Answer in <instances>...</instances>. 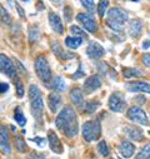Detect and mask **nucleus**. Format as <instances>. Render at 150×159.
Returning a JSON list of instances; mask_svg holds the SVG:
<instances>
[{
	"mask_svg": "<svg viewBox=\"0 0 150 159\" xmlns=\"http://www.w3.org/2000/svg\"><path fill=\"white\" fill-rule=\"evenodd\" d=\"M55 124H56V128L69 138H73L78 134L79 128H78L77 114H75L74 109L69 105L61 109V111L59 113L55 120Z\"/></svg>",
	"mask_w": 150,
	"mask_h": 159,
	"instance_id": "obj_1",
	"label": "nucleus"
},
{
	"mask_svg": "<svg viewBox=\"0 0 150 159\" xmlns=\"http://www.w3.org/2000/svg\"><path fill=\"white\" fill-rule=\"evenodd\" d=\"M29 98L31 104V111L35 116L38 123L43 122V114H44V102L42 98V93L36 85H30L29 88Z\"/></svg>",
	"mask_w": 150,
	"mask_h": 159,
	"instance_id": "obj_2",
	"label": "nucleus"
},
{
	"mask_svg": "<svg viewBox=\"0 0 150 159\" xmlns=\"http://www.w3.org/2000/svg\"><path fill=\"white\" fill-rule=\"evenodd\" d=\"M128 20V14L119 9V8H111L108 11V19H106V24L118 33H121L123 30V25L126 23Z\"/></svg>",
	"mask_w": 150,
	"mask_h": 159,
	"instance_id": "obj_3",
	"label": "nucleus"
},
{
	"mask_svg": "<svg viewBox=\"0 0 150 159\" xmlns=\"http://www.w3.org/2000/svg\"><path fill=\"white\" fill-rule=\"evenodd\" d=\"M83 137L86 142L98 140L101 134V127L99 120H89L83 124Z\"/></svg>",
	"mask_w": 150,
	"mask_h": 159,
	"instance_id": "obj_4",
	"label": "nucleus"
},
{
	"mask_svg": "<svg viewBox=\"0 0 150 159\" xmlns=\"http://www.w3.org/2000/svg\"><path fill=\"white\" fill-rule=\"evenodd\" d=\"M35 71L44 83H49L51 80V70L45 57H39L35 60Z\"/></svg>",
	"mask_w": 150,
	"mask_h": 159,
	"instance_id": "obj_5",
	"label": "nucleus"
},
{
	"mask_svg": "<svg viewBox=\"0 0 150 159\" xmlns=\"http://www.w3.org/2000/svg\"><path fill=\"white\" fill-rule=\"evenodd\" d=\"M128 118L130 119V120H133L135 123H139L141 125H148L149 124V119H148L145 111L143 109H140L139 107H131L128 110Z\"/></svg>",
	"mask_w": 150,
	"mask_h": 159,
	"instance_id": "obj_6",
	"label": "nucleus"
},
{
	"mask_svg": "<svg viewBox=\"0 0 150 159\" xmlns=\"http://www.w3.org/2000/svg\"><path fill=\"white\" fill-rule=\"evenodd\" d=\"M77 20L84 26V29L89 33H95L96 31V21L95 19L90 15V14H86V13H79L77 15Z\"/></svg>",
	"mask_w": 150,
	"mask_h": 159,
	"instance_id": "obj_7",
	"label": "nucleus"
},
{
	"mask_svg": "<svg viewBox=\"0 0 150 159\" xmlns=\"http://www.w3.org/2000/svg\"><path fill=\"white\" fill-rule=\"evenodd\" d=\"M0 73H4L10 78L16 75V68L5 54H0Z\"/></svg>",
	"mask_w": 150,
	"mask_h": 159,
	"instance_id": "obj_8",
	"label": "nucleus"
},
{
	"mask_svg": "<svg viewBox=\"0 0 150 159\" xmlns=\"http://www.w3.org/2000/svg\"><path fill=\"white\" fill-rule=\"evenodd\" d=\"M126 102L123 99V97L119 93H114L111 94L109 98V108L113 111H117V113H121L125 109Z\"/></svg>",
	"mask_w": 150,
	"mask_h": 159,
	"instance_id": "obj_9",
	"label": "nucleus"
},
{
	"mask_svg": "<svg viewBox=\"0 0 150 159\" xmlns=\"http://www.w3.org/2000/svg\"><path fill=\"white\" fill-rule=\"evenodd\" d=\"M100 85H101L100 76L99 75H91L84 82V90H85L86 94H90V93L95 92L96 89H99Z\"/></svg>",
	"mask_w": 150,
	"mask_h": 159,
	"instance_id": "obj_10",
	"label": "nucleus"
},
{
	"mask_svg": "<svg viewBox=\"0 0 150 159\" xmlns=\"http://www.w3.org/2000/svg\"><path fill=\"white\" fill-rule=\"evenodd\" d=\"M105 50L104 48L96 43V42H91L89 45H88V49H86V54L91 58V59H98V58H101L104 55Z\"/></svg>",
	"mask_w": 150,
	"mask_h": 159,
	"instance_id": "obj_11",
	"label": "nucleus"
},
{
	"mask_svg": "<svg viewBox=\"0 0 150 159\" xmlns=\"http://www.w3.org/2000/svg\"><path fill=\"white\" fill-rule=\"evenodd\" d=\"M125 87L129 92H140V93L150 94V84L145 82H130V83H126Z\"/></svg>",
	"mask_w": 150,
	"mask_h": 159,
	"instance_id": "obj_12",
	"label": "nucleus"
},
{
	"mask_svg": "<svg viewBox=\"0 0 150 159\" xmlns=\"http://www.w3.org/2000/svg\"><path fill=\"white\" fill-rule=\"evenodd\" d=\"M48 139H49V144H50L51 150L56 154H61L63 153V145L60 143V139L58 138V135L53 130L48 132Z\"/></svg>",
	"mask_w": 150,
	"mask_h": 159,
	"instance_id": "obj_13",
	"label": "nucleus"
},
{
	"mask_svg": "<svg viewBox=\"0 0 150 159\" xmlns=\"http://www.w3.org/2000/svg\"><path fill=\"white\" fill-rule=\"evenodd\" d=\"M119 152L123 155V158H130V157H133V154L135 152V147L133 143H130L128 140H123L119 144Z\"/></svg>",
	"mask_w": 150,
	"mask_h": 159,
	"instance_id": "obj_14",
	"label": "nucleus"
},
{
	"mask_svg": "<svg viewBox=\"0 0 150 159\" xmlns=\"http://www.w3.org/2000/svg\"><path fill=\"white\" fill-rule=\"evenodd\" d=\"M0 145L5 154H10V145H9V134L5 127L0 125Z\"/></svg>",
	"mask_w": 150,
	"mask_h": 159,
	"instance_id": "obj_15",
	"label": "nucleus"
},
{
	"mask_svg": "<svg viewBox=\"0 0 150 159\" xmlns=\"http://www.w3.org/2000/svg\"><path fill=\"white\" fill-rule=\"evenodd\" d=\"M49 23L53 28V30L58 34H63L64 33V26H63V23H61V19L54 14V13H50L49 14Z\"/></svg>",
	"mask_w": 150,
	"mask_h": 159,
	"instance_id": "obj_16",
	"label": "nucleus"
},
{
	"mask_svg": "<svg viewBox=\"0 0 150 159\" xmlns=\"http://www.w3.org/2000/svg\"><path fill=\"white\" fill-rule=\"evenodd\" d=\"M141 30H143V23H141V20L134 19V20L130 21V24H129V34H130V36H133V38L139 36L141 34Z\"/></svg>",
	"mask_w": 150,
	"mask_h": 159,
	"instance_id": "obj_17",
	"label": "nucleus"
},
{
	"mask_svg": "<svg viewBox=\"0 0 150 159\" xmlns=\"http://www.w3.org/2000/svg\"><path fill=\"white\" fill-rule=\"evenodd\" d=\"M60 104H61V98H60V95H59L58 93H55V92L50 93L49 97H48V105H49L50 110H51V111H56V110L59 109Z\"/></svg>",
	"mask_w": 150,
	"mask_h": 159,
	"instance_id": "obj_18",
	"label": "nucleus"
},
{
	"mask_svg": "<svg viewBox=\"0 0 150 159\" xmlns=\"http://www.w3.org/2000/svg\"><path fill=\"white\" fill-rule=\"evenodd\" d=\"M70 99L77 107H83L84 105V97H83V93L79 88H74L70 92Z\"/></svg>",
	"mask_w": 150,
	"mask_h": 159,
	"instance_id": "obj_19",
	"label": "nucleus"
},
{
	"mask_svg": "<svg viewBox=\"0 0 150 159\" xmlns=\"http://www.w3.org/2000/svg\"><path fill=\"white\" fill-rule=\"evenodd\" d=\"M51 48H53V52L55 53V55H58L60 59H70V58H74V55L70 54V53H68V52H65V50L59 45L58 42H53V43H51Z\"/></svg>",
	"mask_w": 150,
	"mask_h": 159,
	"instance_id": "obj_20",
	"label": "nucleus"
},
{
	"mask_svg": "<svg viewBox=\"0 0 150 159\" xmlns=\"http://www.w3.org/2000/svg\"><path fill=\"white\" fill-rule=\"evenodd\" d=\"M126 133H128V137L133 140H143V132L139 129V128H128L126 129Z\"/></svg>",
	"mask_w": 150,
	"mask_h": 159,
	"instance_id": "obj_21",
	"label": "nucleus"
},
{
	"mask_svg": "<svg viewBox=\"0 0 150 159\" xmlns=\"http://www.w3.org/2000/svg\"><path fill=\"white\" fill-rule=\"evenodd\" d=\"M82 42H83V39H80V38L68 36V38L65 39V44H66V47L70 48V49H77V48H79V47L82 45Z\"/></svg>",
	"mask_w": 150,
	"mask_h": 159,
	"instance_id": "obj_22",
	"label": "nucleus"
},
{
	"mask_svg": "<svg viewBox=\"0 0 150 159\" xmlns=\"http://www.w3.org/2000/svg\"><path fill=\"white\" fill-rule=\"evenodd\" d=\"M14 119L15 122L20 125V127H24L26 124V118L23 113V110L20 108H15V111H14Z\"/></svg>",
	"mask_w": 150,
	"mask_h": 159,
	"instance_id": "obj_23",
	"label": "nucleus"
},
{
	"mask_svg": "<svg viewBox=\"0 0 150 159\" xmlns=\"http://www.w3.org/2000/svg\"><path fill=\"white\" fill-rule=\"evenodd\" d=\"M70 31H71V34H73L75 38H80V39H88V34H86V31H85L84 29H82V28L77 26V25H71V28H70Z\"/></svg>",
	"mask_w": 150,
	"mask_h": 159,
	"instance_id": "obj_24",
	"label": "nucleus"
},
{
	"mask_svg": "<svg viewBox=\"0 0 150 159\" xmlns=\"http://www.w3.org/2000/svg\"><path fill=\"white\" fill-rule=\"evenodd\" d=\"M123 75L126 78V79H130L133 76H141L143 75V71L139 70V69H133V68H126L123 70Z\"/></svg>",
	"mask_w": 150,
	"mask_h": 159,
	"instance_id": "obj_25",
	"label": "nucleus"
},
{
	"mask_svg": "<svg viewBox=\"0 0 150 159\" xmlns=\"http://www.w3.org/2000/svg\"><path fill=\"white\" fill-rule=\"evenodd\" d=\"M135 159H150V143L140 149V152L136 154Z\"/></svg>",
	"mask_w": 150,
	"mask_h": 159,
	"instance_id": "obj_26",
	"label": "nucleus"
},
{
	"mask_svg": "<svg viewBox=\"0 0 150 159\" xmlns=\"http://www.w3.org/2000/svg\"><path fill=\"white\" fill-rule=\"evenodd\" d=\"M65 88H66L65 82L63 80V79H61L60 76H56V78L54 79V89H55V90H58V92H64V90H65Z\"/></svg>",
	"mask_w": 150,
	"mask_h": 159,
	"instance_id": "obj_27",
	"label": "nucleus"
},
{
	"mask_svg": "<svg viewBox=\"0 0 150 159\" xmlns=\"http://www.w3.org/2000/svg\"><path fill=\"white\" fill-rule=\"evenodd\" d=\"M15 148L19 153H24L26 150V144H25V140L23 139V137H18L15 139Z\"/></svg>",
	"mask_w": 150,
	"mask_h": 159,
	"instance_id": "obj_28",
	"label": "nucleus"
},
{
	"mask_svg": "<svg viewBox=\"0 0 150 159\" xmlns=\"http://www.w3.org/2000/svg\"><path fill=\"white\" fill-rule=\"evenodd\" d=\"M108 7H109V0H100L99 5H98V14H99V16L103 18L105 15V11H106Z\"/></svg>",
	"mask_w": 150,
	"mask_h": 159,
	"instance_id": "obj_29",
	"label": "nucleus"
},
{
	"mask_svg": "<svg viewBox=\"0 0 150 159\" xmlns=\"http://www.w3.org/2000/svg\"><path fill=\"white\" fill-rule=\"evenodd\" d=\"M82 5L90 13L95 11V7H94V0H80Z\"/></svg>",
	"mask_w": 150,
	"mask_h": 159,
	"instance_id": "obj_30",
	"label": "nucleus"
},
{
	"mask_svg": "<svg viewBox=\"0 0 150 159\" xmlns=\"http://www.w3.org/2000/svg\"><path fill=\"white\" fill-rule=\"evenodd\" d=\"M98 150H99V153H100L103 157L109 155V148H108V144H106L104 140L98 144Z\"/></svg>",
	"mask_w": 150,
	"mask_h": 159,
	"instance_id": "obj_31",
	"label": "nucleus"
},
{
	"mask_svg": "<svg viewBox=\"0 0 150 159\" xmlns=\"http://www.w3.org/2000/svg\"><path fill=\"white\" fill-rule=\"evenodd\" d=\"M0 16H2L3 21L7 23V24H9V23L11 21V19H10V14L5 10V8H4L3 5H0Z\"/></svg>",
	"mask_w": 150,
	"mask_h": 159,
	"instance_id": "obj_32",
	"label": "nucleus"
},
{
	"mask_svg": "<svg viewBox=\"0 0 150 159\" xmlns=\"http://www.w3.org/2000/svg\"><path fill=\"white\" fill-rule=\"evenodd\" d=\"M99 107V103H95V102H88L84 107L85 109V113H94L96 110V108Z\"/></svg>",
	"mask_w": 150,
	"mask_h": 159,
	"instance_id": "obj_33",
	"label": "nucleus"
},
{
	"mask_svg": "<svg viewBox=\"0 0 150 159\" xmlns=\"http://www.w3.org/2000/svg\"><path fill=\"white\" fill-rule=\"evenodd\" d=\"M38 36H39V31H38V29L36 28H30L29 29V39H30V42L34 43L38 39Z\"/></svg>",
	"mask_w": 150,
	"mask_h": 159,
	"instance_id": "obj_34",
	"label": "nucleus"
},
{
	"mask_svg": "<svg viewBox=\"0 0 150 159\" xmlns=\"http://www.w3.org/2000/svg\"><path fill=\"white\" fill-rule=\"evenodd\" d=\"M85 75V73L83 71V68H82V65L79 66V69H78V71H77V74H74V75H71V78L73 79H75V80H77V79H79V78H83Z\"/></svg>",
	"mask_w": 150,
	"mask_h": 159,
	"instance_id": "obj_35",
	"label": "nucleus"
},
{
	"mask_svg": "<svg viewBox=\"0 0 150 159\" xmlns=\"http://www.w3.org/2000/svg\"><path fill=\"white\" fill-rule=\"evenodd\" d=\"M16 94L18 97H23L24 95V87L20 82H16Z\"/></svg>",
	"mask_w": 150,
	"mask_h": 159,
	"instance_id": "obj_36",
	"label": "nucleus"
},
{
	"mask_svg": "<svg viewBox=\"0 0 150 159\" xmlns=\"http://www.w3.org/2000/svg\"><path fill=\"white\" fill-rule=\"evenodd\" d=\"M64 16H65L66 21H70V20H71V9H70L69 7L65 8V10H64Z\"/></svg>",
	"mask_w": 150,
	"mask_h": 159,
	"instance_id": "obj_37",
	"label": "nucleus"
},
{
	"mask_svg": "<svg viewBox=\"0 0 150 159\" xmlns=\"http://www.w3.org/2000/svg\"><path fill=\"white\" fill-rule=\"evenodd\" d=\"M31 140H33V142H36L38 144H39V145H40V147H44V145H45V143H46V140H45L44 138H40V137H36V138H33Z\"/></svg>",
	"mask_w": 150,
	"mask_h": 159,
	"instance_id": "obj_38",
	"label": "nucleus"
},
{
	"mask_svg": "<svg viewBox=\"0 0 150 159\" xmlns=\"http://www.w3.org/2000/svg\"><path fill=\"white\" fill-rule=\"evenodd\" d=\"M9 90V84L8 83H0V94H4Z\"/></svg>",
	"mask_w": 150,
	"mask_h": 159,
	"instance_id": "obj_39",
	"label": "nucleus"
},
{
	"mask_svg": "<svg viewBox=\"0 0 150 159\" xmlns=\"http://www.w3.org/2000/svg\"><path fill=\"white\" fill-rule=\"evenodd\" d=\"M143 63H144L146 66H150V53L143 55Z\"/></svg>",
	"mask_w": 150,
	"mask_h": 159,
	"instance_id": "obj_40",
	"label": "nucleus"
},
{
	"mask_svg": "<svg viewBox=\"0 0 150 159\" xmlns=\"http://www.w3.org/2000/svg\"><path fill=\"white\" fill-rule=\"evenodd\" d=\"M31 159H45V155L42 154V153H33Z\"/></svg>",
	"mask_w": 150,
	"mask_h": 159,
	"instance_id": "obj_41",
	"label": "nucleus"
},
{
	"mask_svg": "<svg viewBox=\"0 0 150 159\" xmlns=\"http://www.w3.org/2000/svg\"><path fill=\"white\" fill-rule=\"evenodd\" d=\"M15 8H16V10H18V13H19V15L21 16V18H24L25 16V13H24V10H23V8L18 4V3H15Z\"/></svg>",
	"mask_w": 150,
	"mask_h": 159,
	"instance_id": "obj_42",
	"label": "nucleus"
},
{
	"mask_svg": "<svg viewBox=\"0 0 150 159\" xmlns=\"http://www.w3.org/2000/svg\"><path fill=\"white\" fill-rule=\"evenodd\" d=\"M16 65L19 66V71H21V73H25V69H24V66H23V65H21L19 61H16Z\"/></svg>",
	"mask_w": 150,
	"mask_h": 159,
	"instance_id": "obj_43",
	"label": "nucleus"
},
{
	"mask_svg": "<svg viewBox=\"0 0 150 159\" xmlns=\"http://www.w3.org/2000/svg\"><path fill=\"white\" fill-rule=\"evenodd\" d=\"M149 47H150V40H146V42L143 43V48H144V49H148Z\"/></svg>",
	"mask_w": 150,
	"mask_h": 159,
	"instance_id": "obj_44",
	"label": "nucleus"
},
{
	"mask_svg": "<svg viewBox=\"0 0 150 159\" xmlns=\"http://www.w3.org/2000/svg\"><path fill=\"white\" fill-rule=\"evenodd\" d=\"M51 2H53V3H56V4H58V3H60V0H51Z\"/></svg>",
	"mask_w": 150,
	"mask_h": 159,
	"instance_id": "obj_45",
	"label": "nucleus"
},
{
	"mask_svg": "<svg viewBox=\"0 0 150 159\" xmlns=\"http://www.w3.org/2000/svg\"><path fill=\"white\" fill-rule=\"evenodd\" d=\"M23 2H29V0H23Z\"/></svg>",
	"mask_w": 150,
	"mask_h": 159,
	"instance_id": "obj_46",
	"label": "nucleus"
},
{
	"mask_svg": "<svg viewBox=\"0 0 150 159\" xmlns=\"http://www.w3.org/2000/svg\"><path fill=\"white\" fill-rule=\"evenodd\" d=\"M121 159H125V158H121Z\"/></svg>",
	"mask_w": 150,
	"mask_h": 159,
	"instance_id": "obj_47",
	"label": "nucleus"
},
{
	"mask_svg": "<svg viewBox=\"0 0 150 159\" xmlns=\"http://www.w3.org/2000/svg\"><path fill=\"white\" fill-rule=\"evenodd\" d=\"M111 159H114V158H111Z\"/></svg>",
	"mask_w": 150,
	"mask_h": 159,
	"instance_id": "obj_48",
	"label": "nucleus"
}]
</instances>
